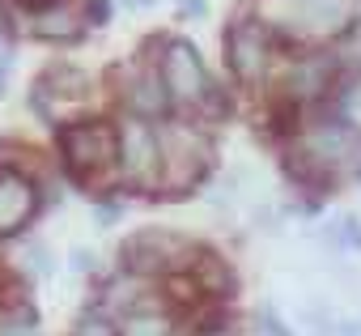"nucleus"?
<instances>
[{
  "mask_svg": "<svg viewBox=\"0 0 361 336\" xmlns=\"http://www.w3.org/2000/svg\"><path fill=\"white\" fill-rule=\"evenodd\" d=\"M115 157L123 166V175L132 188H149L157 179V166H161V149H157V136L140 124V119H128L123 132L115 136Z\"/></svg>",
  "mask_w": 361,
  "mask_h": 336,
  "instance_id": "1",
  "label": "nucleus"
},
{
  "mask_svg": "<svg viewBox=\"0 0 361 336\" xmlns=\"http://www.w3.org/2000/svg\"><path fill=\"white\" fill-rule=\"evenodd\" d=\"M60 149L73 171L85 175V171H98V166L115 162V132L106 124H77L60 136Z\"/></svg>",
  "mask_w": 361,
  "mask_h": 336,
  "instance_id": "2",
  "label": "nucleus"
},
{
  "mask_svg": "<svg viewBox=\"0 0 361 336\" xmlns=\"http://www.w3.org/2000/svg\"><path fill=\"white\" fill-rule=\"evenodd\" d=\"M161 73H166L170 98H178V102H200L204 90H209V73H204L200 56H196V47L183 43V39H174V43L166 47V68H161Z\"/></svg>",
  "mask_w": 361,
  "mask_h": 336,
  "instance_id": "3",
  "label": "nucleus"
},
{
  "mask_svg": "<svg viewBox=\"0 0 361 336\" xmlns=\"http://www.w3.org/2000/svg\"><path fill=\"white\" fill-rule=\"evenodd\" d=\"M348 13V0H285L276 9V22L293 35H327Z\"/></svg>",
  "mask_w": 361,
  "mask_h": 336,
  "instance_id": "4",
  "label": "nucleus"
},
{
  "mask_svg": "<svg viewBox=\"0 0 361 336\" xmlns=\"http://www.w3.org/2000/svg\"><path fill=\"white\" fill-rule=\"evenodd\" d=\"M39 213V192L18 171H0V239L22 230Z\"/></svg>",
  "mask_w": 361,
  "mask_h": 336,
  "instance_id": "5",
  "label": "nucleus"
},
{
  "mask_svg": "<svg viewBox=\"0 0 361 336\" xmlns=\"http://www.w3.org/2000/svg\"><path fill=\"white\" fill-rule=\"evenodd\" d=\"M157 149H166V162L174 166V179H170L174 188H183V184H192L200 175V166H204V140L192 128H170L157 140Z\"/></svg>",
  "mask_w": 361,
  "mask_h": 336,
  "instance_id": "6",
  "label": "nucleus"
},
{
  "mask_svg": "<svg viewBox=\"0 0 361 336\" xmlns=\"http://www.w3.org/2000/svg\"><path fill=\"white\" fill-rule=\"evenodd\" d=\"M306 149L327 166H353V162H361V132L348 124H327V128L310 132Z\"/></svg>",
  "mask_w": 361,
  "mask_h": 336,
  "instance_id": "7",
  "label": "nucleus"
},
{
  "mask_svg": "<svg viewBox=\"0 0 361 336\" xmlns=\"http://www.w3.org/2000/svg\"><path fill=\"white\" fill-rule=\"evenodd\" d=\"M264 64H268V35L259 26H251V22L234 26L230 30V68L243 81H251V77L264 73Z\"/></svg>",
  "mask_w": 361,
  "mask_h": 336,
  "instance_id": "8",
  "label": "nucleus"
},
{
  "mask_svg": "<svg viewBox=\"0 0 361 336\" xmlns=\"http://www.w3.org/2000/svg\"><path fill=\"white\" fill-rule=\"evenodd\" d=\"M327 77H331V60H306V64H298L289 73V90L298 98H314L327 85Z\"/></svg>",
  "mask_w": 361,
  "mask_h": 336,
  "instance_id": "9",
  "label": "nucleus"
},
{
  "mask_svg": "<svg viewBox=\"0 0 361 336\" xmlns=\"http://www.w3.org/2000/svg\"><path fill=\"white\" fill-rule=\"evenodd\" d=\"M132 111L136 115H161L166 111V98H161V85L153 81V77H140L136 85H132Z\"/></svg>",
  "mask_w": 361,
  "mask_h": 336,
  "instance_id": "10",
  "label": "nucleus"
},
{
  "mask_svg": "<svg viewBox=\"0 0 361 336\" xmlns=\"http://www.w3.org/2000/svg\"><path fill=\"white\" fill-rule=\"evenodd\" d=\"M123 336H170V323L161 315H128Z\"/></svg>",
  "mask_w": 361,
  "mask_h": 336,
  "instance_id": "11",
  "label": "nucleus"
},
{
  "mask_svg": "<svg viewBox=\"0 0 361 336\" xmlns=\"http://www.w3.org/2000/svg\"><path fill=\"white\" fill-rule=\"evenodd\" d=\"M0 336H39V323H35L30 311H22V315H9L0 323Z\"/></svg>",
  "mask_w": 361,
  "mask_h": 336,
  "instance_id": "12",
  "label": "nucleus"
},
{
  "mask_svg": "<svg viewBox=\"0 0 361 336\" xmlns=\"http://www.w3.org/2000/svg\"><path fill=\"white\" fill-rule=\"evenodd\" d=\"M26 256H30V264H35V272H51V268H56V260H51V251H47V247H39V243H30V251H26Z\"/></svg>",
  "mask_w": 361,
  "mask_h": 336,
  "instance_id": "13",
  "label": "nucleus"
},
{
  "mask_svg": "<svg viewBox=\"0 0 361 336\" xmlns=\"http://www.w3.org/2000/svg\"><path fill=\"white\" fill-rule=\"evenodd\" d=\"M259 323H264V336H289V328H285L272 311H259Z\"/></svg>",
  "mask_w": 361,
  "mask_h": 336,
  "instance_id": "14",
  "label": "nucleus"
},
{
  "mask_svg": "<svg viewBox=\"0 0 361 336\" xmlns=\"http://www.w3.org/2000/svg\"><path fill=\"white\" fill-rule=\"evenodd\" d=\"M73 336H115V332H111V323H102V319H85Z\"/></svg>",
  "mask_w": 361,
  "mask_h": 336,
  "instance_id": "15",
  "label": "nucleus"
},
{
  "mask_svg": "<svg viewBox=\"0 0 361 336\" xmlns=\"http://www.w3.org/2000/svg\"><path fill=\"white\" fill-rule=\"evenodd\" d=\"M344 56H348L353 64H361V22H357V30L348 35V43H344Z\"/></svg>",
  "mask_w": 361,
  "mask_h": 336,
  "instance_id": "16",
  "label": "nucleus"
},
{
  "mask_svg": "<svg viewBox=\"0 0 361 336\" xmlns=\"http://www.w3.org/2000/svg\"><path fill=\"white\" fill-rule=\"evenodd\" d=\"M204 0H183V5H178V13H183V18H204Z\"/></svg>",
  "mask_w": 361,
  "mask_h": 336,
  "instance_id": "17",
  "label": "nucleus"
},
{
  "mask_svg": "<svg viewBox=\"0 0 361 336\" xmlns=\"http://www.w3.org/2000/svg\"><path fill=\"white\" fill-rule=\"evenodd\" d=\"M73 264H77V272H90V268H94V256L77 247V251H73Z\"/></svg>",
  "mask_w": 361,
  "mask_h": 336,
  "instance_id": "18",
  "label": "nucleus"
},
{
  "mask_svg": "<svg viewBox=\"0 0 361 336\" xmlns=\"http://www.w3.org/2000/svg\"><path fill=\"white\" fill-rule=\"evenodd\" d=\"M119 217V209L115 205H106V209H98V222H115Z\"/></svg>",
  "mask_w": 361,
  "mask_h": 336,
  "instance_id": "19",
  "label": "nucleus"
},
{
  "mask_svg": "<svg viewBox=\"0 0 361 336\" xmlns=\"http://www.w3.org/2000/svg\"><path fill=\"white\" fill-rule=\"evenodd\" d=\"M5 73H9V56H0V94H5Z\"/></svg>",
  "mask_w": 361,
  "mask_h": 336,
  "instance_id": "20",
  "label": "nucleus"
},
{
  "mask_svg": "<svg viewBox=\"0 0 361 336\" xmlns=\"http://www.w3.org/2000/svg\"><path fill=\"white\" fill-rule=\"evenodd\" d=\"M128 9H149V5H157V0H123Z\"/></svg>",
  "mask_w": 361,
  "mask_h": 336,
  "instance_id": "21",
  "label": "nucleus"
},
{
  "mask_svg": "<svg viewBox=\"0 0 361 336\" xmlns=\"http://www.w3.org/2000/svg\"><path fill=\"white\" fill-rule=\"evenodd\" d=\"M213 336H230V332H213Z\"/></svg>",
  "mask_w": 361,
  "mask_h": 336,
  "instance_id": "22",
  "label": "nucleus"
}]
</instances>
